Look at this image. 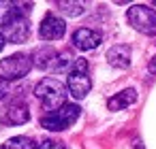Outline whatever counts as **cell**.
<instances>
[{
    "label": "cell",
    "mask_w": 156,
    "mask_h": 149,
    "mask_svg": "<svg viewBox=\"0 0 156 149\" xmlns=\"http://www.w3.org/2000/svg\"><path fill=\"white\" fill-rule=\"evenodd\" d=\"M30 5H17L9 13V17L2 22V34L11 43H26L30 36V19H28Z\"/></svg>",
    "instance_id": "cell-1"
},
{
    "label": "cell",
    "mask_w": 156,
    "mask_h": 149,
    "mask_svg": "<svg viewBox=\"0 0 156 149\" xmlns=\"http://www.w3.org/2000/svg\"><path fill=\"white\" fill-rule=\"evenodd\" d=\"M34 96L41 100L45 111H56L60 107L66 104V85L54 77H45L37 87H34Z\"/></svg>",
    "instance_id": "cell-2"
},
{
    "label": "cell",
    "mask_w": 156,
    "mask_h": 149,
    "mask_svg": "<svg viewBox=\"0 0 156 149\" xmlns=\"http://www.w3.org/2000/svg\"><path fill=\"white\" fill-rule=\"evenodd\" d=\"M79 113H81V109L77 104H64V107H60V109L43 115L41 117V126L45 130H51V132L66 130V128H71L79 119Z\"/></svg>",
    "instance_id": "cell-3"
},
{
    "label": "cell",
    "mask_w": 156,
    "mask_h": 149,
    "mask_svg": "<svg viewBox=\"0 0 156 149\" xmlns=\"http://www.w3.org/2000/svg\"><path fill=\"white\" fill-rule=\"evenodd\" d=\"M32 68V56L28 53H13L0 60V79L5 81H17L26 77Z\"/></svg>",
    "instance_id": "cell-4"
},
{
    "label": "cell",
    "mask_w": 156,
    "mask_h": 149,
    "mask_svg": "<svg viewBox=\"0 0 156 149\" xmlns=\"http://www.w3.org/2000/svg\"><path fill=\"white\" fill-rule=\"evenodd\" d=\"M126 19L141 34L152 36L156 32V11L150 9V7H145V5H133L126 11Z\"/></svg>",
    "instance_id": "cell-5"
},
{
    "label": "cell",
    "mask_w": 156,
    "mask_h": 149,
    "mask_svg": "<svg viewBox=\"0 0 156 149\" xmlns=\"http://www.w3.org/2000/svg\"><path fill=\"white\" fill-rule=\"evenodd\" d=\"M64 32H66L64 19H60V17L54 15V13H49V15L43 17L41 28H39V36H41L43 41H58V39L64 36Z\"/></svg>",
    "instance_id": "cell-6"
},
{
    "label": "cell",
    "mask_w": 156,
    "mask_h": 149,
    "mask_svg": "<svg viewBox=\"0 0 156 149\" xmlns=\"http://www.w3.org/2000/svg\"><path fill=\"white\" fill-rule=\"evenodd\" d=\"M66 90L71 96L75 98H86L92 90V81L88 77V73H81V70H71L69 73V79H66Z\"/></svg>",
    "instance_id": "cell-7"
},
{
    "label": "cell",
    "mask_w": 156,
    "mask_h": 149,
    "mask_svg": "<svg viewBox=\"0 0 156 149\" xmlns=\"http://www.w3.org/2000/svg\"><path fill=\"white\" fill-rule=\"evenodd\" d=\"M73 45L77 47V49H81V51H90V49H96L98 45H101V41H103V36H101V32H96V30H92V28H79V30H75L73 32Z\"/></svg>",
    "instance_id": "cell-8"
},
{
    "label": "cell",
    "mask_w": 156,
    "mask_h": 149,
    "mask_svg": "<svg viewBox=\"0 0 156 149\" xmlns=\"http://www.w3.org/2000/svg\"><path fill=\"white\" fill-rule=\"evenodd\" d=\"M2 117H5V124H11V126H22L30 119V111H28V104L24 100H15L11 102L5 111H2Z\"/></svg>",
    "instance_id": "cell-9"
},
{
    "label": "cell",
    "mask_w": 156,
    "mask_h": 149,
    "mask_svg": "<svg viewBox=\"0 0 156 149\" xmlns=\"http://www.w3.org/2000/svg\"><path fill=\"white\" fill-rule=\"evenodd\" d=\"M56 60H58V53H56V49L49 47V45L39 47V49L32 53V64H34L37 68H43V70H45V68H51V70H54Z\"/></svg>",
    "instance_id": "cell-10"
},
{
    "label": "cell",
    "mask_w": 156,
    "mask_h": 149,
    "mask_svg": "<svg viewBox=\"0 0 156 149\" xmlns=\"http://www.w3.org/2000/svg\"><path fill=\"white\" fill-rule=\"evenodd\" d=\"M107 60L115 68H128L130 66V47L128 45H113L107 51Z\"/></svg>",
    "instance_id": "cell-11"
},
{
    "label": "cell",
    "mask_w": 156,
    "mask_h": 149,
    "mask_svg": "<svg viewBox=\"0 0 156 149\" xmlns=\"http://www.w3.org/2000/svg\"><path fill=\"white\" fill-rule=\"evenodd\" d=\"M135 100H137V90H135V87H128V90H122L120 94L111 96V98L107 100V109H109V111H122V109L130 107Z\"/></svg>",
    "instance_id": "cell-12"
},
{
    "label": "cell",
    "mask_w": 156,
    "mask_h": 149,
    "mask_svg": "<svg viewBox=\"0 0 156 149\" xmlns=\"http://www.w3.org/2000/svg\"><path fill=\"white\" fill-rule=\"evenodd\" d=\"M2 149H34V143L28 136H13L2 145Z\"/></svg>",
    "instance_id": "cell-13"
},
{
    "label": "cell",
    "mask_w": 156,
    "mask_h": 149,
    "mask_svg": "<svg viewBox=\"0 0 156 149\" xmlns=\"http://www.w3.org/2000/svg\"><path fill=\"white\" fill-rule=\"evenodd\" d=\"M58 7L69 17H77V15L83 13V2H58Z\"/></svg>",
    "instance_id": "cell-14"
},
{
    "label": "cell",
    "mask_w": 156,
    "mask_h": 149,
    "mask_svg": "<svg viewBox=\"0 0 156 149\" xmlns=\"http://www.w3.org/2000/svg\"><path fill=\"white\" fill-rule=\"evenodd\" d=\"M37 149H66V145L60 143V141H56V138H45V141L39 143Z\"/></svg>",
    "instance_id": "cell-15"
},
{
    "label": "cell",
    "mask_w": 156,
    "mask_h": 149,
    "mask_svg": "<svg viewBox=\"0 0 156 149\" xmlns=\"http://www.w3.org/2000/svg\"><path fill=\"white\" fill-rule=\"evenodd\" d=\"M15 2H0V26H2V22L9 17V13L13 11Z\"/></svg>",
    "instance_id": "cell-16"
},
{
    "label": "cell",
    "mask_w": 156,
    "mask_h": 149,
    "mask_svg": "<svg viewBox=\"0 0 156 149\" xmlns=\"http://www.w3.org/2000/svg\"><path fill=\"white\" fill-rule=\"evenodd\" d=\"M7 94H9V81L0 79V100H2V98H5Z\"/></svg>",
    "instance_id": "cell-17"
},
{
    "label": "cell",
    "mask_w": 156,
    "mask_h": 149,
    "mask_svg": "<svg viewBox=\"0 0 156 149\" xmlns=\"http://www.w3.org/2000/svg\"><path fill=\"white\" fill-rule=\"evenodd\" d=\"M147 68H150V73H152V75H156V58H152V60H150Z\"/></svg>",
    "instance_id": "cell-18"
},
{
    "label": "cell",
    "mask_w": 156,
    "mask_h": 149,
    "mask_svg": "<svg viewBox=\"0 0 156 149\" xmlns=\"http://www.w3.org/2000/svg\"><path fill=\"white\" fill-rule=\"evenodd\" d=\"M5 41H7V39H5V34L0 32V51H2V47H5Z\"/></svg>",
    "instance_id": "cell-19"
},
{
    "label": "cell",
    "mask_w": 156,
    "mask_h": 149,
    "mask_svg": "<svg viewBox=\"0 0 156 149\" xmlns=\"http://www.w3.org/2000/svg\"><path fill=\"white\" fill-rule=\"evenodd\" d=\"M2 121H5V117H2V111H0V130H2Z\"/></svg>",
    "instance_id": "cell-20"
}]
</instances>
